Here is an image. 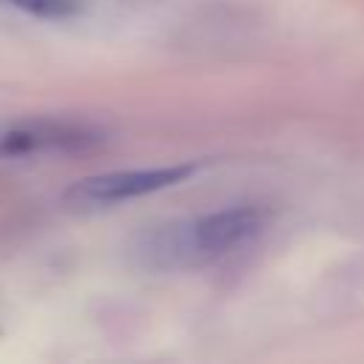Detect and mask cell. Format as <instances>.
I'll use <instances>...</instances> for the list:
<instances>
[{"label":"cell","instance_id":"cell-1","mask_svg":"<svg viewBox=\"0 0 364 364\" xmlns=\"http://www.w3.org/2000/svg\"><path fill=\"white\" fill-rule=\"evenodd\" d=\"M259 228H262V213L256 208H228L219 213H208L191 222L188 228H171L168 233L156 236V250L151 253H162L168 262L176 259L196 262L228 253L230 247L256 236Z\"/></svg>","mask_w":364,"mask_h":364},{"label":"cell","instance_id":"cell-2","mask_svg":"<svg viewBox=\"0 0 364 364\" xmlns=\"http://www.w3.org/2000/svg\"><path fill=\"white\" fill-rule=\"evenodd\" d=\"M196 168L193 165H168V168H139V171H111L74 182L65 193L71 205H114L125 199H136L171 185L185 182Z\"/></svg>","mask_w":364,"mask_h":364},{"label":"cell","instance_id":"cell-3","mask_svg":"<svg viewBox=\"0 0 364 364\" xmlns=\"http://www.w3.org/2000/svg\"><path fill=\"white\" fill-rule=\"evenodd\" d=\"M102 142V134L88 125L71 122H37L6 131L0 136V159L26 156L37 151H85Z\"/></svg>","mask_w":364,"mask_h":364},{"label":"cell","instance_id":"cell-4","mask_svg":"<svg viewBox=\"0 0 364 364\" xmlns=\"http://www.w3.org/2000/svg\"><path fill=\"white\" fill-rule=\"evenodd\" d=\"M26 14L43 17V20H60V17H71L80 11V0H3Z\"/></svg>","mask_w":364,"mask_h":364}]
</instances>
